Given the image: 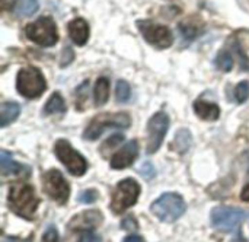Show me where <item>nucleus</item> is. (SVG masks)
Listing matches in <instances>:
<instances>
[{"mask_svg": "<svg viewBox=\"0 0 249 242\" xmlns=\"http://www.w3.org/2000/svg\"><path fill=\"white\" fill-rule=\"evenodd\" d=\"M39 200L35 190L29 184H15L9 191V206L13 213L28 221H32Z\"/></svg>", "mask_w": 249, "mask_h": 242, "instance_id": "1", "label": "nucleus"}, {"mask_svg": "<svg viewBox=\"0 0 249 242\" xmlns=\"http://www.w3.org/2000/svg\"><path fill=\"white\" fill-rule=\"evenodd\" d=\"M150 209L158 219H160L162 222L171 223V222H175L177 219H179L185 213L187 205L179 194L165 193L152 205Z\"/></svg>", "mask_w": 249, "mask_h": 242, "instance_id": "2", "label": "nucleus"}, {"mask_svg": "<svg viewBox=\"0 0 249 242\" xmlns=\"http://www.w3.org/2000/svg\"><path fill=\"white\" fill-rule=\"evenodd\" d=\"M16 89L22 96L35 99L44 93L47 89V82L36 67H25L18 72Z\"/></svg>", "mask_w": 249, "mask_h": 242, "instance_id": "3", "label": "nucleus"}, {"mask_svg": "<svg viewBox=\"0 0 249 242\" xmlns=\"http://www.w3.org/2000/svg\"><path fill=\"white\" fill-rule=\"evenodd\" d=\"M25 34L32 42L41 47H53L58 41L55 22L50 16H42L35 22L28 23L25 26Z\"/></svg>", "mask_w": 249, "mask_h": 242, "instance_id": "4", "label": "nucleus"}, {"mask_svg": "<svg viewBox=\"0 0 249 242\" xmlns=\"http://www.w3.org/2000/svg\"><path fill=\"white\" fill-rule=\"evenodd\" d=\"M130 124H131V120H130L128 114H125V112L99 114L89 123L83 136L86 140H95L108 129H127Z\"/></svg>", "mask_w": 249, "mask_h": 242, "instance_id": "5", "label": "nucleus"}, {"mask_svg": "<svg viewBox=\"0 0 249 242\" xmlns=\"http://www.w3.org/2000/svg\"><path fill=\"white\" fill-rule=\"evenodd\" d=\"M140 194V186L133 178H127L118 183L117 188L112 193L111 210L117 215L125 212L128 207L136 205Z\"/></svg>", "mask_w": 249, "mask_h": 242, "instance_id": "6", "label": "nucleus"}, {"mask_svg": "<svg viewBox=\"0 0 249 242\" xmlns=\"http://www.w3.org/2000/svg\"><path fill=\"white\" fill-rule=\"evenodd\" d=\"M55 155L61 161V164L67 168L70 174L74 177H80L86 172L88 169V162L85 156H82L74 148L64 139H60L55 142Z\"/></svg>", "mask_w": 249, "mask_h": 242, "instance_id": "7", "label": "nucleus"}, {"mask_svg": "<svg viewBox=\"0 0 249 242\" xmlns=\"http://www.w3.org/2000/svg\"><path fill=\"white\" fill-rule=\"evenodd\" d=\"M247 213L238 207H216L212 212V225L222 232H235L245 221Z\"/></svg>", "mask_w": 249, "mask_h": 242, "instance_id": "8", "label": "nucleus"}, {"mask_svg": "<svg viewBox=\"0 0 249 242\" xmlns=\"http://www.w3.org/2000/svg\"><path fill=\"white\" fill-rule=\"evenodd\" d=\"M137 28L140 29L144 39L156 48H169L174 42V35L165 25H159L150 20H137Z\"/></svg>", "mask_w": 249, "mask_h": 242, "instance_id": "9", "label": "nucleus"}, {"mask_svg": "<svg viewBox=\"0 0 249 242\" xmlns=\"http://www.w3.org/2000/svg\"><path fill=\"white\" fill-rule=\"evenodd\" d=\"M44 191L58 205H64L70 196V187L63 177V174L57 169H51L42 177Z\"/></svg>", "mask_w": 249, "mask_h": 242, "instance_id": "10", "label": "nucleus"}, {"mask_svg": "<svg viewBox=\"0 0 249 242\" xmlns=\"http://www.w3.org/2000/svg\"><path fill=\"white\" fill-rule=\"evenodd\" d=\"M169 129V117L165 112H156L152 115L147 124V153H155L163 142Z\"/></svg>", "mask_w": 249, "mask_h": 242, "instance_id": "11", "label": "nucleus"}, {"mask_svg": "<svg viewBox=\"0 0 249 242\" xmlns=\"http://www.w3.org/2000/svg\"><path fill=\"white\" fill-rule=\"evenodd\" d=\"M137 156H139V143H137V140H131L112 156L111 168H114V169L128 168L133 165V162L136 161Z\"/></svg>", "mask_w": 249, "mask_h": 242, "instance_id": "12", "label": "nucleus"}, {"mask_svg": "<svg viewBox=\"0 0 249 242\" xmlns=\"http://www.w3.org/2000/svg\"><path fill=\"white\" fill-rule=\"evenodd\" d=\"M102 221V215L98 210H89V212H83L77 216L73 218V221L70 222L69 228L71 231H90L92 228H96Z\"/></svg>", "mask_w": 249, "mask_h": 242, "instance_id": "13", "label": "nucleus"}, {"mask_svg": "<svg viewBox=\"0 0 249 242\" xmlns=\"http://www.w3.org/2000/svg\"><path fill=\"white\" fill-rule=\"evenodd\" d=\"M69 37L76 45H85L89 39V25L85 19H73L67 25Z\"/></svg>", "mask_w": 249, "mask_h": 242, "instance_id": "14", "label": "nucleus"}, {"mask_svg": "<svg viewBox=\"0 0 249 242\" xmlns=\"http://www.w3.org/2000/svg\"><path fill=\"white\" fill-rule=\"evenodd\" d=\"M194 111L196 114L206 120V121H216L220 115V108L216 104L212 102H206V101H196L194 104Z\"/></svg>", "mask_w": 249, "mask_h": 242, "instance_id": "15", "label": "nucleus"}, {"mask_svg": "<svg viewBox=\"0 0 249 242\" xmlns=\"http://www.w3.org/2000/svg\"><path fill=\"white\" fill-rule=\"evenodd\" d=\"M25 169V167L19 165L9 152L6 150H1L0 152V171H1V175L3 177H7V175H15V174H19Z\"/></svg>", "mask_w": 249, "mask_h": 242, "instance_id": "16", "label": "nucleus"}, {"mask_svg": "<svg viewBox=\"0 0 249 242\" xmlns=\"http://www.w3.org/2000/svg\"><path fill=\"white\" fill-rule=\"evenodd\" d=\"M20 112V108L16 102H4L0 108V126L6 127L13 123Z\"/></svg>", "mask_w": 249, "mask_h": 242, "instance_id": "17", "label": "nucleus"}, {"mask_svg": "<svg viewBox=\"0 0 249 242\" xmlns=\"http://www.w3.org/2000/svg\"><path fill=\"white\" fill-rule=\"evenodd\" d=\"M109 96V80L107 77H99L95 83V89H93V98H95V104L98 107L104 105L108 101Z\"/></svg>", "mask_w": 249, "mask_h": 242, "instance_id": "18", "label": "nucleus"}, {"mask_svg": "<svg viewBox=\"0 0 249 242\" xmlns=\"http://www.w3.org/2000/svg\"><path fill=\"white\" fill-rule=\"evenodd\" d=\"M66 111V104L63 96L58 92H54L50 99L47 101L45 107H44V112L45 114H57V112H64Z\"/></svg>", "mask_w": 249, "mask_h": 242, "instance_id": "19", "label": "nucleus"}, {"mask_svg": "<svg viewBox=\"0 0 249 242\" xmlns=\"http://www.w3.org/2000/svg\"><path fill=\"white\" fill-rule=\"evenodd\" d=\"M38 0H18L15 12L20 18H28L38 10Z\"/></svg>", "mask_w": 249, "mask_h": 242, "instance_id": "20", "label": "nucleus"}, {"mask_svg": "<svg viewBox=\"0 0 249 242\" xmlns=\"http://www.w3.org/2000/svg\"><path fill=\"white\" fill-rule=\"evenodd\" d=\"M174 146L179 153H185L191 146V133L188 130H185V129L179 130L177 133V136H175Z\"/></svg>", "mask_w": 249, "mask_h": 242, "instance_id": "21", "label": "nucleus"}, {"mask_svg": "<svg viewBox=\"0 0 249 242\" xmlns=\"http://www.w3.org/2000/svg\"><path fill=\"white\" fill-rule=\"evenodd\" d=\"M115 98L118 102L124 104L131 98V88L125 80H118L117 88H115Z\"/></svg>", "mask_w": 249, "mask_h": 242, "instance_id": "22", "label": "nucleus"}, {"mask_svg": "<svg viewBox=\"0 0 249 242\" xmlns=\"http://www.w3.org/2000/svg\"><path fill=\"white\" fill-rule=\"evenodd\" d=\"M216 64L223 72H231L233 69V56L229 51H220L216 58Z\"/></svg>", "mask_w": 249, "mask_h": 242, "instance_id": "23", "label": "nucleus"}, {"mask_svg": "<svg viewBox=\"0 0 249 242\" xmlns=\"http://www.w3.org/2000/svg\"><path fill=\"white\" fill-rule=\"evenodd\" d=\"M248 98H249V82L248 80H244V82L238 83V85H236V88H235V99H236V102L244 104Z\"/></svg>", "mask_w": 249, "mask_h": 242, "instance_id": "24", "label": "nucleus"}, {"mask_svg": "<svg viewBox=\"0 0 249 242\" xmlns=\"http://www.w3.org/2000/svg\"><path fill=\"white\" fill-rule=\"evenodd\" d=\"M96 199H98V193L95 191V190H85V191H82L80 194H79V202L80 203H85V205H90V203H93V202H96Z\"/></svg>", "mask_w": 249, "mask_h": 242, "instance_id": "25", "label": "nucleus"}, {"mask_svg": "<svg viewBox=\"0 0 249 242\" xmlns=\"http://www.w3.org/2000/svg\"><path fill=\"white\" fill-rule=\"evenodd\" d=\"M42 242H60V237H58V232L54 226H50L44 235H42Z\"/></svg>", "mask_w": 249, "mask_h": 242, "instance_id": "26", "label": "nucleus"}, {"mask_svg": "<svg viewBox=\"0 0 249 242\" xmlns=\"http://www.w3.org/2000/svg\"><path fill=\"white\" fill-rule=\"evenodd\" d=\"M179 28H181V32H182V37H184V38L191 39V38H194V37L197 35V28H193L190 22L182 23Z\"/></svg>", "mask_w": 249, "mask_h": 242, "instance_id": "27", "label": "nucleus"}, {"mask_svg": "<svg viewBox=\"0 0 249 242\" xmlns=\"http://www.w3.org/2000/svg\"><path fill=\"white\" fill-rule=\"evenodd\" d=\"M233 50H235V53L239 56V60H241V67H242V70H248L249 72V60L248 57L242 53V50H241V47H239V44H235L233 45Z\"/></svg>", "mask_w": 249, "mask_h": 242, "instance_id": "28", "label": "nucleus"}, {"mask_svg": "<svg viewBox=\"0 0 249 242\" xmlns=\"http://www.w3.org/2000/svg\"><path fill=\"white\" fill-rule=\"evenodd\" d=\"M140 172H142V175H143L146 180H150V178L155 177V168H153V165H152L150 162H144V164L140 167Z\"/></svg>", "mask_w": 249, "mask_h": 242, "instance_id": "29", "label": "nucleus"}, {"mask_svg": "<svg viewBox=\"0 0 249 242\" xmlns=\"http://www.w3.org/2000/svg\"><path fill=\"white\" fill-rule=\"evenodd\" d=\"M79 242H101V238H99L95 232L86 231V232L82 235V238H80V241Z\"/></svg>", "mask_w": 249, "mask_h": 242, "instance_id": "30", "label": "nucleus"}, {"mask_svg": "<svg viewBox=\"0 0 249 242\" xmlns=\"http://www.w3.org/2000/svg\"><path fill=\"white\" fill-rule=\"evenodd\" d=\"M123 134H115V136H111L109 139H108V142H107V145H104V148H114V146H117L118 143H121L123 142Z\"/></svg>", "mask_w": 249, "mask_h": 242, "instance_id": "31", "label": "nucleus"}, {"mask_svg": "<svg viewBox=\"0 0 249 242\" xmlns=\"http://www.w3.org/2000/svg\"><path fill=\"white\" fill-rule=\"evenodd\" d=\"M63 57H64V58H61L60 64H61V66H67V64L73 60V50H71V48H66L64 53H63Z\"/></svg>", "mask_w": 249, "mask_h": 242, "instance_id": "32", "label": "nucleus"}, {"mask_svg": "<svg viewBox=\"0 0 249 242\" xmlns=\"http://www.w3.org/2000/svg\"><path fill=\"white\" fill-rule=\"evenodd\" d=\"M123 228H125V229H136L137 228V225H136V222L133 221V219H125L124 222H123Z\"/></svg>", "mask_w": 249, "mask_h": 242, "instance_id": "33", "label": "nucleus"}, {"mask_svg": "<svg viewBox=\"0 0 249 242\" xmlns=\"http://www.w3.org/2000/svg\"><path fill=\"white\" fill-rule=\"evenodd\" d=\"M241 199L244 200V202H249V184L245 186V188L242 190V193H241Z\"/></svg>", "mask_w": 249, "mask_h": 242, "instance_id": "34", "label": "nucleus"}, {"mask_svg": "<svg viewBox=\"0 0 249 242\" xmlns=\"http://www.w3.org/2000/svg\"><path fill=\"white\" fill-rule=\"evenodd\" d=\"M124 242H144V240L140 238L139 235H130L124 240Z\"/></svg>", "mask_w": 249, "mask_h": 242, "instance_id": "35", "label": "nucleus"}, {"mask_svg": "<svg viewBox=\"0 0 249 242\" xmlns=\"http://www.w3.org/2000/svg\"><path fill=\"white\" fill-rule=\"evenodd\" d=\"M4 242H31V238H28V240H20V238H12V237H9V238H6V241Z\"/></svg>", "mask_w": 249, "mask_h": 242, "instance_id": "36", "label": "nucleus"}, {"mask_svg": "<svg viewBox=\"0 0 249 242\" xmlns=\"http://www.w3.org/2000/svg\"><path fill=\"white\" fill-rule=\"evenodd\" d=\"M232 242H247V241H245V240H242V238H241V237H239V238H238V240H236V241H232Z\"/></svg>", "mask_w": 249, "mask_h": 242, "instance_id": "37", "label": "nucleus"}, {"mask_svg": "<svg viewBox=\"0 0 249 242\" xmlns=\"http://www.w3.org/2000/svg\"><path fill=\"white\" fill-rule=\"evenodd\" d=\"M247 156H248V161H249V150H248V152H247ZM248 164H249V162H248Z\"/></svg>", "mask_w": 249, "mask_h": 242, "instance_id": "38", "label": "nucleus"}]
</instances>
